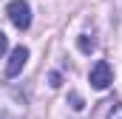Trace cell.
Instances as JSON below:
<instances>
[{
	"mask_svg": "<svg viewBox=\"0 0 122 119\" xmlns=\"http://www.w3.org/2000/svg\"><path fill=\"white\" fill-rule=\"evenodd\" d=\"M71 108H74V111H82V108H85V105H82V96H80V94H71Z\"/></svg>",
	"mask_w": 122,
	"mask_h": 119,
	"instance_id": "obj_5",
	"label": "cell"
},
{
	"mask_svg": "<svg viewBox=\"0 0 122 119\" xmlns=\"http://www.w3.org/2000/svg\"><path fill=\"white\" fill-rule=\"evenodd\" d=\"M6 14H9V20L14 23V29L26 31L31 26V6L26 0H11L9 6H6Z\"/></svg>",
	"mask_w": 122,
	"mask_h": 119,
	"instance_id": "obj_1",
	"label": "cell"
},
{
	"mask_svg": "<svg viewBox=\"0 0 122 119\" xmlns=\"http://www.w3.org/2000/svg\"><path fill=\"white\" fill-rule=\"evenodd\" d=\"M88 79H91V88L97 91H105L111 82H114V71H111V62L108 60H97L91 68V74H88Z\"/></svg>",
	"mask_w": 122,
	"mask_h": 119,
	"instance_id": "obj_2",
	"label": "cell"
},
{
	"mask_svg": "<svg viewBox=\"0 0 122 119\" xmlns=\"http://www.w3.org/2000/svg\"><path fill=\"white\" fill-rule=\"evenodd\" d=\"M6 48H9V40H6V34H3V31H0V57H3V54H6Z\"/></svg>",
	"mask_w": 122,
	"mask_h": 119,
	"instance_id": "obj_7",
	"label": "cell"
},
{
	"mask_svg": "<svg viewBox=\"0 0 122 119\" xmlns=\"http://www.w3.org/2000/svg\"><path fill=\"white\" fill-rule=\"evenodd\" d=\"M94 48H97V40H94L91 34H82V37H80V51H82V54H91Z\"/></svg>",
	"mask_w": 122,
	"mask_h": 119,
	"instance_id": "obj_4",
	"label": "cell"
},
{
	"mask_svg": "<svg viewBox=\"0 0 122 119\" xmlns=\"http://www.w3.org/2000/svg\"><path fill=\"white\" fill-rule=\"evenodd\" d=\"M105 119H122V105H114L111 111H108V116Z\"/></svg>",
	"mask_w": 122,
	"mask_h": 119,
	"instance_id": "obj_6",
	"label": "cell"
},
{
	"mask_svg": "<svg viewBox=\"0 0 122 119\" xmlns=\"http://www.w3.org/2000/svg\"><path fill=\"white\" fill-rule=\"evenodd\" d=\"M26 62H29V48H26V45L11 48V57H9V62H6V77H17Z\"/></svg>",
	"mask_w": 122,
	"mask_h": 119,
	"instance_id": "obj_3",
	"label": "cell"
}]
</instances>
